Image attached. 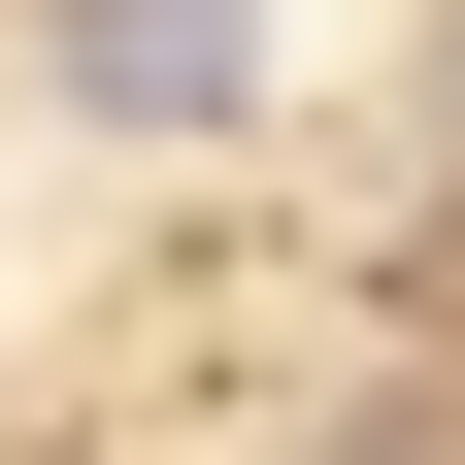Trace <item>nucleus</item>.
Returning <instances> with one entry per match:
<instances>
[{"label": "nucleus", "mask_w": 465, "mask_h": 465, "mask_svg": "<svg viewBox=\"0 0 465 465\" xmlns=\"http://www.w3.org/2000/svg\"><path fill=\"white\" fill-rule=\"evenodd\" d=\"M67 100L100 134H232L266 100V0H67Z\"/></svg>", "instance_id": "obj_1"}]
</instances>
